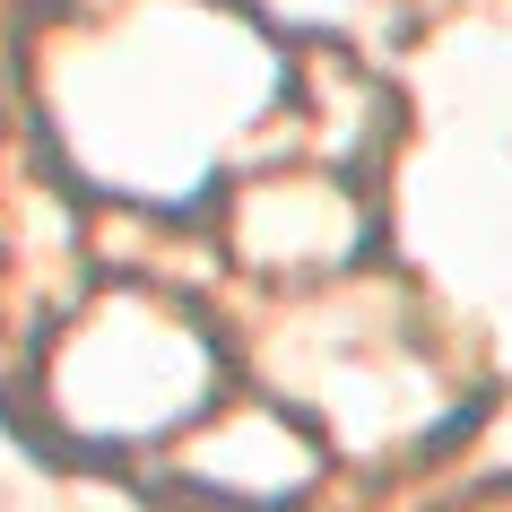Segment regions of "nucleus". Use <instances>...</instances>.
Here are the masks:
<instances>
[]
</instances>
